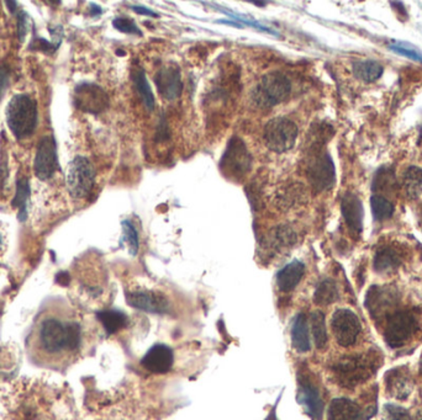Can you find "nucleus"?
Masks as SVG:
<instances>
[{
    "mask_svg": "<svg viewBox=\"0 0 422 420\" xmlns=\"http://www.w3.org/2000/svg\"><path fill=\"white\" fill-rule=\"evenodd\" d=\"M83 340L81 321L62 300H50L35 317L26 339L27 355L34 364L62 369L75 358Z\"/></svg>",
    "mask_w": 422,
    "mask_h": 420,
    "instance_id": "nucleus-1",
    "label": "nucleus"
},
{
    "mask_svg": "<svg viewBox=\"0 0 422 420\" xmlns=\"http://www.w3.org/2000/svg\"><path fill=\"white\" fill-rule=\"evenodd\" d=\"M57 397L53 387L46 384L23 386L10 401L7 420H60Z\"/></svg>",
    "mask_w": 422,
    "mask_h": 420,
    "instance_id": "nucleus-2",
    "label": "nucleus"
},
{
    "mask_svg": "<svg viewBox=\"0 0 422 420\" xmlns=\"http://www.w3.org/2000/svg\"><path fill=\"white\" fill-rule=\"evenodd\" d=\"M379 358L375 352L343 356L332 365L331 370L335 375L336 381L342 387L354 389L360 383L367 381L378 369Z\"/></svg>",
    "mask_w": 422,
    "mask_h": 420,
    "instance_id": "nucleus-3",
    "label": "nucleus"
},
{
    "mask_svg": "<svg viewBox=\"0 0 422 420\" xmlns=\"http://www.w3.org/2000/svg\"><path fill=\"white\" fill-rule=\"evenodd\" d=\"M7 124L15 138L32 136L38 124L36 101L27 94L14 95L7 107Z\"/></svg>",
    "mask_w": 422,
    "mask_h": 420,
    "instance_id": "nucleus-4",
    "label": "nucleus"
},
{
    "mask_svg": "<svg viewBox=\"0 0 422 420\" xmlns=\"http://www.w3.org/2000/svg\"><path fill=\"white\" fill-rule=\"evenodd\" d=\"M292 83L280 72H271L262 78L252 92V100L261 109H271L288 99Z\"/></svg>",
    "mask_w": 422,
    "mask_h": 420,
    "instance_id": "nucleus-5",
    "label": "nucleus"
},
{
    "mask_svg": "<svg viewBox=\"0 0 422 420\" xmlns=\"http://www.w3.org/2000/svg\"><path fill=\"white\" fill-rule=\"evenodd\" d=\"M95 169L86 157H75L67 167L66 185L73 198H86L93 190Z\"/></svg>",
    "mask_w": 422,
    "mask_h": 420,
    "instance_id": "nucleus-6",
    "label": "nucleus"
},
{
    "mask_svg": "<svg viewBox=\"0 0 422 420\" xmlns=\"http://www.w3.org/2000/svg\"><path fill=\"white\" fill-rule=\"evenodd\" d=\"M252 168V157L240 137L234 136L229 141L220 161L223 173L232 179H241L249 173Z\"/></svg>",
    "mask_w": 422,
    "mask_h": 420,
    "instance_id": "nucleus-7",
    "label": "nucleus"
},
{
    "mask_svg": "<svg viewBox=\"0 0 422 420\" xmlns=\"http://www.w3.org/2000/svg\"><path fill=\"white\" fill-rule=\"evenodd\" d=\"M306 174L311 187L316 192H326L335 185L336 172L334 161L329 153L321 148L312 149Z\"/></svg>",
    "mask_w": 422,
    "mask_h": 420,
    "instance_id": "nucleus-8",
    "label": "nucleus"
},
{
    "mask_svg": "<svg viewBox=\"0 0 422 420\" xmlns=\"http://www.w3.org/2000/svg\"><path fill=\"white\" fill-rule=\"evenodd\" d=\"M297 138L298 127L289 118H272L264 127V142L275 153H284L292 149Z\"/></svg>",
    "mask_w": 422,
    "mask_h": 420,
    "instance_id": "nucleus-9",
    "label": "nucleus"
},
{
    "mask_svg": "<svg viewBox=\"0 0 422 420\" xmlns=\"http://www.w3.org/2000/svg\"><path fill=\"white\" fill-rule=\"evenodd\" d=\"M419 329V321L410 311H397L388 318L384 337L391 347L403 346L409 341Z\"/></svg>",
    "mask_w": 422,
    "mask_h": 420,
    "instance_id": "nucleus-10",
    "label": "nucleus"
},
{
    "mask_svg": "<svg viewBox=\"0 0 422 420\" xmlns=\"http://www.w3.org/2000/svg\"><path fill=\"white\" fill-rule=\"evenodd\" d=\"M364 304L373 319H388L397 307V291L391 287L373 286L367 293Z\"/></svg>",
    "mask_w": 422,
    "mask_h": 420,
    "instance_id": "nucleus-11",
    "label": "nucleus"
},
{
    "mask_svg": "<svg viewBox=\"0 0 422 420\" xmlns=\"http://www.w3.org/2000/svg\"><path fill=\"white\" fill-rule=\"evenodd\" d=\"M75 105L83 112L98 115L109 106L108 94L97 84L83 83L75 89Z\"/></svg>",
    "mask_w": 422,
    "mask_h": 420,
    "instance_id": "nucleus-12",
    "label": "nucleus"
},
{
    "mask_svg": "<svg viewBox=\"0 0 422 420\" xmlns=\"http://www.w3.org/2000/svg\"><path fill=\"white\" fill-rule=\"evenodd\" d=\"M331 328L335 334L337 343L341 346H349L354 344L357 337L360 333V323L358 317L351 309H337L332 319Z\"/></svg>",
    "mask_w": 422,
    "mask_h": 420,
    "instance_id": "nucleus-13",
    "label": "nucleus"
},
{
    "mask_svg": "<svg viewBox=\"0 0 422 420\" xmlns=\"http://www.w3.org/2000/svg\"><path fill=\"white\" fill-rule=\"evenodd\" d=\"M34 169L38 179L46 181L53 176L58 169L56 141L53 136H45L38 142Z\"/></svg>",
    "mask_w": 422,
    "mask_h": 420,
    "instance_id": "nucleus-14",
    "label": "nucleus"
},
{
    "mask_svg": "<svg viewBox=\"0 0 422 420\" xmlns=\"http://www.w3.org/2000/svg\"><path fill=\"white\" fill-rule=\"evenodd\" d=\"M298 403L303 406L306 414L312 420H321L323 412V402L316 384L310 377L300 373L298 378Z\"/></svg>",
    "mask_w": 422,
    "mask_h": 420,
    "instance_id": "nucleus-15",
    "label": "nucleus"
},
{
    "mask_svg": "<svg viewBox=\"0 0 422 420\" xmlns=\"http://www.w3.org/2000/svg\"><path fill=\"white\" fill-rule=\"evenodd\" d=\"M155 84L162 98L169 101L178 99L183 90L179 68L173 64L162 67L156 73Z\"/></svg>",
    "mask_w": 422,
    "mask_h": 420,
    "instance_id": "nucleus-16",
    "label": "nucleus"
},
{
    "mask_svg": "<svg viewBox=\"0 0 422 420\" xmlns=\"http://www.w3.org/2000/svg\"><path fill=\"white\" fill-rule=\"evenodd\" d=\"M126 300L131 307L149 313L163 315L169 312L171 309L167 298H164L160 293L149 291H134L127 293Z\"/></svg>",
    "mask_w": 422,
    "mask_h": 420,
    "instance_id": "nucleus-17",
    "label": "nucleus"
},
{
    "mask_svg": "<svg viewBox=\"0 0 422 420\" xmlns=\"http://www.w3.org/2000/svg\"><path fill=\"white\" fill-rule=\"evenodd\" d=\"M174 363L173 350L164 344H156L145 354L141 365L153 373H166Z\"/></svg>",
    "mask_w": 422,
    "mask_h": 420,
    "instance_id": "nucleus-18",
    "label": "nucleus"
},
{
    "mask_svg": "<svg viewBox=\"0 0 422 420\" xmlns=\"http://www.w3.org/2000/svg\"><path fill=\"white\" fill-rule=\"evenodd\" d=\"M385 384L388 393L397 399H406L412 389L414 381L411 378L409 370L406 367H397L389 371L385 376Z\"/></svg>",
    "mask_w": 422,
    "mask_h": 420,
    "instance_id": "nucleus-19",
    "label": "nucleus"
},
{
    "mask_svg": "<svg viewBox=\"0 0 422 420\" xmlns=\"http://www.w3.org/2000/svg\"><path fill=\"white\" fill-rule=\"evenodd\" d=\"M342 216L353 235H360L363 229V206L354 194H346L341 202Z\"/></svg>",
    "mask_w": 422,
    "mask_h": 420,
    "instance_id": "nucleus-20",
    "label": "nucleus"
},
{
    "mask_svg": "<svg viewBox=\"0 0 422 420\" xmlns=\"http://www.w3.org/2000/svg\"><path fill=\"white\" fill-rule=\"evenodd\" d=\"M305 265L300 260H293L277 274V286L282 292L294 290L304 276Z\"/></svg>",
    "mask_w": 422,
    "mask_h": 420,
    "instance_id": "nucleus-21",
    "label": "nucleus"
},
{
    "mask_svg": "<svg viewBox=\"0 0 422 420\" xmlns=\"http://www.w3.org/2000/svg\"><path fill=\"white\" fill-rule=\"evenodd\" d=\"M292 335V345L297 352H310L311 341L309 333V321L304 313H299L294 318L290 329Z\"/></svg>",
    "mask_w": 422,
    "mask_h": 420,
    "instance_id": "nucleus-22",
    "label": "nucleus"
},
{
    "mask_svg": "<svg viewBox=\"0 0 422 420\" xmlns=\"http://www.w3.org/2000/svg\"><path fill=\"white\" fill-rule=\"evenodd\" d=\"M360 407L347 398H336L331 402L327 420H357L360 418Z\"/></svg>",
    "mask_w": 422,
    "mask_h": 420,
    "instance_id": "nucleus-23",
    "label": "nucleus"
},
{
    "mask_svg": "<svg viewBox=\"0 0 422 420\" xmlns=\"http://www.w3.org/2000/svg\"><path fill=\"white\" fill-rule=\"evenodd\" d=\"M297 241V235L289 226H280L274 228L266 239V246L268 249H272L274 252H280L284 248L292 247Z\"/></svg>",
    "mask_w": 422,
    "mask_h": 420,
    "instance_id": "nucleus-24",
    "label": "nucleus"
},
{
    "mask_svg": "<svg viewBox=\"0 0 422 420\" xmlns=\"http://www.w3.org/2000/svg\"><path fill=\"white\" fill-rule=\"evenodd\" d=\"M400 264H401V257L394 248H380L374 257V269L378 272H393L397 269Z\"/></svg>",
    "mask_w": 422,
    "mask_h": 420,
    "instance_id": "nucleus-25",
    "label": "nucleus"
},
{
    "mask_svg": "<svg viewBox=\"0 0 422 420\" xmlns=\"http://www.w3.org/2000/svg\"><path fill=\"white\" fill-rule=\"evenodd\" d=\"M132 83H134L135 89H136L137 94L140 95L146 110L153 111V109H155V95L152 93V89H151V86H149L143 69L136 68L132 70Z\"/></svg>",
    "mask_w": 422,
    "mask_h": 420,
    "instance_id": "nucleus-26",
    "label": "nucleus"
},
{
    "mask_svg": "<svg viewBox=\"0 0 422 420\" xmlns=\"http://www.w3.org/2000/svg\"><path fill=\"white\" fill-rule=\"evenodd\" d=\"M405 195L411 200L420 198L422 194V169L410 167L403 176Z\"/></svg>",
    "mask_w": 422,
    "mask_h": 420,
    "instance_id": "nucleus-27",
    "label": "nucleus"
},
{
    "mask_svg": "<svg viewBox=\"0 0 422 420\" xmlns=\"http://www.w3.org/2000/svg\"><path fill=\"white\" fill-rule=\"evenodd\" d=\"M338 297L340 293L335 281L331 278H325L317 285L314 293V302L316 303L317 306H329L331 303L336 302Z\"/></svg>",
    "mask_w": 422,
    "mask_h": 420,
    "instance_id": "nucleus-28",
    "label": "nucleus"
},
{
    "mask_svg": "<svg viewBox=\"0 0 422 420\" xmlns=\"http://www.w3.org/2000/svg\"><path fill=\"white\" fill-rule=\"evenodd\" d=\"M384 72L382 64L374 61H366V62L354 63L353 73L360 81L366 83H373L378 81Z\"/></svg>",
    "mask_w": 422,
    "mask_h": 420,
    "instance_id": "nucleus-29",
    "label": "nucleus"
},
{
    "mask_svg": "<svg viewBox=\"0 0 422 420\" xmlns=\"http://www.w3.org/2000/svg\"><path fill=\"white\" fill-rule=\"evenodd\" d=\"M98 319L101 321L103 327L108 334L116 333L121 328L127 324V317L123 312L116 309L103 311L98 315Z\"/></svg>",
    "mask_w": 422,
    "mask_h": 420,
    "instance_id": "nucleus-30",
    "label": "nucleus"
},
{
    "mask_svg": "<svg viewBox=\"0 0 422 420\" xmlns=\"http://www.w3.org/2000/svg\"><path fill=\"white\" fill-rule=\"evenodd\" d=\"M310 327L312 338L317 349H323L327 344V329L325 315L321 311H315L310 315Z\"/></svg>",
    "mask_w": 422,
    "mask_h": 420,
    "instance_id": "nucleus-31",
    "label": "nucleus"
},
{
    "mask_svg": "<svg viewBox=\"0 0 422 420\" xmlns=\"http://www.w3.org/2000/svg\"><path fill=\"white\" fill-rule=\"evenodd\" d=\"M30 198V181L27 178H20L16 183V194L14 198L13 205L19 209L20 221L26 220V207Z\"/></svg>",
    "mask_w": 422,
    "mask_h": 420,
    "instance_id": "nucleus-32",
    "label": "nucleus"
},
{
    "mask_svg": "<svg viewBox=\"0 0 422 420\" xmlns=\"http://www.w3.org/2000/svg\"><path fill=\"white\" fill-rule=\"evenodd\" d=\"M372 205L373 216L377 221H384L393 216L394 213V205L385 196L374 195L371 198Z\"/></svg>",
    "mask_w": 422,
    "mask_h": 420,
    "instance_id": "nucleus-33",
    "label": "nucleus"
},
{
    "mask_svg": "<svg viewBox=\"0 0 422 420\" xmlns=\"http://www.w3.org/2000/svg\"><path fill=\"white\" fill-rule=\"evenodd\" d=\"M395 187V176L391 169L383 168L380 169L374 181H373V190L377 192H390Z\"/></svg>",
    "mask_w": 422,
    "mask_h": 420,
    "instance_id": "nucleus-34",
    "label": "nucleus"
},
{
    "mask_svg": "<svg viewBox=\"0 0 422 420\" xmlns=\"http://www.w3.org/2000/svg\"><path fill=\"white\" fill-rule=\"evenodd\" d=\"M121 227H123V232H124L125 241H127V246H129V250H130L131 255H136L138 253V249H140V239H138V233H137L135 226L125 220L121 222Z\"/></svg>",
    "mask_w": 422,
    "mask_h": 420,
    "instance_id": "nucleus-35",
    "label": "nucleus"
},
{
    "mask_svg": "<svg viewBox=\"0 0 422 420\" xmlns=\"http://www.w3.org/2000/svg\"><path fill=\"white\" fill-rule=\"evenodd\" d=\"M382 420H412L409 412L394 404H386L383 410Z\"/></svg>",
    "mask_w": 422,
    "mask_h": 420,
    "instance_id": "nucleus-36",
    "label": "nucleus"
},
{
    "mask_svg": "<svg viewBox=\"0 0 422 420\" xmlns=\"http://www.w3.org/2000/svg\"><path fill=\"white\" fill-rule=\"evenodd\" d=\"M112 25H114L116 30H119L120 32H124V34L138 35V36L142 35V32L138 29V26L135 24V21L129 19V18H116V19H114V21H112Z\"/></svg>",
    "mask_w": 422,
    "mask_h": 420,
    "instance_id": "nucleus-37",
    "label": "nucleus"
},
{
    "mask_svg": "<svg viewBox=\"0 0 422 420\" xmlns=\"http://www.w3.org/2000/svg\"><path fill=\"white\" fill-rule=\"evenodd\" d=\"M30 50L41 51V52H44L46 55H52V53H55L58 50V47L53 42H49L47 40L36 36V38L32 40V44H30Z\"/></svg>",
    "mask_w": 422,
    "mask_h": 420,
    "instance_id": "nucleus-38",
    "label": "nucleus"
},
{
    "mask_svg": "<svg viewBox=\"0 0 422 420\" xmlns=\"http://www.w3.org/2000/svg\"><path fill=\"white\" fill-rule=\"evenodd\" d=\"M32 27V18L25 12H20L18 15V38L23 42L25 40L26 35L30 32Z\"/></svg>",
    "mask_w": 422,
    "mask_h": 420,
    "instance_id": "nucleus-39",
    "label": "nucleus"
},
{
    "mask_svg": "<svg viewBox=\"0 0 422 420\" xmlns=\"http://www.w3.org/2000/svg\"><path fill=\"white\" fill-rule=\"evenodd\" d=\"M390 50L397 52V53L401 55V56L409 57L411 60H415V61L422 62V55H420L419 52H416L415 50H412V49H408L406 46L393 44V46H390Z\"/></svg>",
    "mask_w": 422,
    "mask_h": 420,
    "instance_id": "nucleus-40",
    "label": "nucleus"
},
{
    "mask_svg": "<svg viewBox=\"0 0 422 420\" xmlns=\"http://www.w3.org/2000/svg\"><path fill=\"white\" fill-rule=\"evenodd\" d=\"M169 129H168L167 121L164 118H162L161 122L158 124L157 127V132H156V140L157 141H166L169 138Z\"/></svg>",
    "mask_w": 422,
    "mask_h": 420,
    "instance_id": "nucleus-41",
    "label": "nucleus"
},
{
    "mask_svg": "<svg viewBox=\"0 0 422 420\" xmlns=\"http://www.w3.org/2000/svg\"><path fill=\"white\" fill-rule=\"evenodd\" d=\"M9 83V72L5 67H0V99L3 96L4 90L7 89Z\"/></svg>",
    "mask_w": 422,
    "mask_h": 420,
    "instance_id": "nucleus-42",
    "label": "nucleus"
},
{
    "mask_svg": "<svg viewBox=\"0 0 422 420\" xmlns=\"http://www.w3.org/2000/svg\"><path fill=\"white\" fill-rule=\"evenodd\" d=\"M132 10L138 15H142V16H153V18H158V14L155 13L153 10H151L149 8L140 7V5H134Z\"/></svg>",
    "mask_w": 422,
    "mask_h": 420,
    "instance_id": "nucleus-43",
    "label": "nucleus"
},
{
    "mask_svg": "<svg viewBox=\"0 0 422 420\" xmlns=\"http://www.w3.org/2000/svg\"><path fill=\"white\" fill-rule=\"evenodd\" d=\"M277 404H278V402L274 404V407L272 408V410L269 412V414L267 415V418L264 420H280L278 419V417H277Z\"/></svg>",
    "mask_w": 422,
    "mask_h": 420,
    "instance_id": "nucleus-44",
    "label": "nucleus"
},
{
    "mask_svg": "<svg viewBox=\"0 0 422 420\" xmlns=\"http://www.w3.org/2000/svg\"><path fill=\"white\" fill-rule=\"evenodd\" d=\"M7 5L10 9L12 13H15L16 9H18V3L16 1H7Z\"/></svg>",
    "mask_w": 422,
    "mask_h": 420,
    "instance_id": "nucleus-45",
    "label": "nucleus"
},
{
    "mask_svg": "<svg viewBox=\"0 0 422 420\" xmlns=\"http://www.w3.org/2000/svg\"><path fill=\"white\" fill-rule=\"evenodd\" d=\"M90 9H92V15H93V16H95V15H99V14H101V9H100L99 7H98V5H92V8H90Z\"/></svg>",
    "mask_w": 422,
    "mask_h": 420,
    "instance_id": "nucleus-46",
    "label": "nucleus"
},
{
    "mask_svg": "<svg viewBox=\"0 0 422 420\" xmlns=\"http://www.w3.org/2000/svg\"><path fill=\"white\" fill-rule=\"evenodd\" d=\"M414 420H422V410L421 412H420V413L417 414V415H416V418Z\"/></svg>",
    "mask_w": 422,
    "mask_h": 420,
    "instance_id": "nucleus-47",
    "label": "nucleus"
},
{
    "mask_svg": "<svg viewBox=\"0 0 422 420\" xmlns=\"http://www.w3.org/2000/svg\"><path fill=\"white\" fill-rule=\"evenodd\" d=\"M0 244H1V238H0Z\"/></svg>",
    "mask_w": 422,
    "mask_h": 420,
    "instance_id": "nucleus-48",
    "label": "nucleus"
},
{
    "mask_svg": "<svg viewBox=\"0 0 422 420\" xmlns=\"http://www.w3.org/2000/svg\"><path fill=\"white\" fill-rule=\"evenodd\" d=\"M421 372H422V360H421Z\"/></svg>",
    "mask_w": 422,
    "mask_h": 420,
    "instance_id": "nucleus-49",
    "label": "nucleus"
},
{
    "mask_svg": "<svg viewBox=\"0 0 422 420\" xmlns=\"http://www.w3.org/2000/svg\"><path fill=\"white\" fill-rule=\"evenodd\" d=\"M421 138H422V132H421Z\"/></svg>",
    "mask_w": 422,
    "mask_h": 420,
    "instance_id": "nucleus-50",
    "label": "nucleus"
}]
</instances>
